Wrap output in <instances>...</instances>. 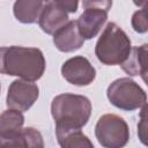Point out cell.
I'll list each match as a JSON object with an SVG mask.
<instances>
[{
  "label": "cell",
  "instance_id": "obj_1",
  "mask_svg": "<svg viewBox=\"0 0 148 148\" xmlns=\"http://www.w3.org/2000/svg\"><path fill=\"white\" fill-rule=\"evenodd\" d=\"M45 69V59L40 50L34 47L9 46L1 49V73L16 75L28 81L38 80Z\"/></svg>",
  "mask_w": 148,
  "mask_h": 148
},
{
  "label": "cell",
  "instance_id": "obj_2",
  "mask_svg": "<svg viewBox=\"0 0 148 148\" xmlns=\"http://www.w3.org/2000/svg\"><path fill=\"white\" fill-rule=\"evenodd\" d=\"M51 112L56 120V130L81 128L90 117L91 104L84 96L61 94L53 98Z\"/></svg>",
  "mask_w": 148,
  "mask_h": 148
},
{
  "label": "cell",
  "instance_id": "obj_3",
  "mask_svg": "<svg viewBox=\"0 0 148 148\" xmlns=\"http://www.w3.org/2000/svg\"><path fill=\"white\" fill-rule=\"evenodd\" d=\"M131 42L127 35L113 22L108 23L97 40L95 53L105 65H121L131 52Z\"/></svg>",
  "mask_w": 148,
  "mask_h": 148
},
{
  "label": "cell",
  "instance_id": "obj_4",
  "mask_svg": "<svg viewBox=\"0 0 148 148\" xmlns=\"http://www.w3.org/2000/svg\"><path fill=\"white\" fill-rule=\"evenodd\" d=\"M108 98L118 109L132 111L147 101L146 92L130 77H121L113 81L108 88Z\"/></svg>",
  "mask_w": 148,
  "mask_h": 148
},
{
  "label": "cell",
  "instance_id": "obj_5",
  "mask_svg": "<svg viewBox=\"0 0 148 148\" xmlns=\"http://www.w3.org/2000/svg\"><path fill=\"white\" fill-rule=\"evenodd\" d=\"M95 134L98 142L108 148L123 147L130 139L127 124L116 114L102 116L96 124Z\"/></svg>",
  "mask_w": 148,
  "mask_h": 148
},
{
  "label": "cell",
  "instance_id": "obj_6",
  "mask_svg": "<svg viewBox=\"0 0 148 148\" xmlns=\"http://www.w3.org/2000/svg\"><path fill=\"white\" fill-rule=\"evenodd\" d=\"M38 98V87L32 83L22 80H15L7 95V105L10 109L18 111H27Z\"/></svg>",
  "mask_w": 148,
  "mask_h": 148
},
{
  "label": "cell",
  "instance_id": "obj_7",
  "mask_svg": "<svg viewBox=\"0 0 148 148\" xmlns=\"http://www.w3.org/2000/svg\"><path fill=\"white\" fill-rule=\"evenodd\" d=\"M61 73L69 83L75 86H88L96 75L95 68L84 57H74L65 61Z\"/></svg>",
  "mask_w": 148,
  "mask_h": 148
},
{
  "label": "cell",
  "instance_id": "obj_8",
  "mask_svg": "<svg viewBox=\"0 0 148 148\" xmlns=\"http://www.w3.org/2000/svg\"><path fill=\"white\" fill-rule=\"evenodd\" d=\"M84 38L81 36L76 21H69L53 36V43L62 52H72L82 46Z\"/></svg>",
  "mask_w": 148,
  "mask_h": 148
},
{
  "label": "cell",
  "instance_id": "obj_9",
  "mask_svg": "<svg viewBox=\"0 0 148 148\" xmlns=\"http://www.w3.org/2000/svg\"><path fill=\"white\" fill-rule=\"evenodd\" d=\"M106 18H108V14L105 10L96 9V8L86 9L76 21L81 36L84 39H90L95 37L102 29Z\"/></svg>",
  "mask_w": 148,
  "mask_h": 148
},
{
  "label": "cell",
  "instance_id": "obj_10",
  "mask_svg": "<svg viewBox=\"0 0 148 148\" xmlns=\"http://www.w3.org/2000/svg\"><path fill=\"white\" fill-rule=\"evenodd\" d=\"M67 14L68 13L58 7L54 2L49 1L38 20L42 30L46 34H56L60 28L68 23Z\"/></svg>",
  "mask_w": 148,
  "mask_h": 148
},
{
  "label": "cell",
  "instance_id": "obj_11",
  "mask_svg": "<svg viewBox=\"0 0 148 148\" xmlns=\"http://www.w3.org/2000/svg\"><path fill=\"white\" fill-rule=\"evenodd\" d=\"M49 0H16L14 15L22 23H35L39 20Z\"/></svg>",
  "mask_w": 148,
  "mask_h": 148
},
{
  "label": "cell",
  "instance_id": "obj_12",
  "mask_svg": "<svg viewBox=\"0 0 148 148\" xmlns=\"http://www.w3.org/2000/svg\"><path fill=\"white\" fill-rule=\"evenodd\" d=\"M43 139L38 131L35 128L28 127L22 128L17 133L1 139L0 147H43Z\"/></svg>",
  "mask_w": 148,
  "mask_h": 148
},
{
  "label": "cell",
  "instance_id": "obj_13",
  "mask_svg": "<svg viewBox=\"0 0 148 148\" xmlns=\"http://www.w3.org/2000/svg\"><path fill=\"white\" fill-rule=\"evenodd\" d=\"M23 116L18 110L5 111L0 119V139H6L22 130Z\"/></svg>",
  "mask_w": 148,
  "mask_h": 148
},
{
  "label": "cell",
  "instance_id": "obj_14",
  "mask_svg": "<svg viewBox=\"0 0 148 148\" xmlns=\"http://www.w3.org/2000/svg\"><path fill=\"white\" fill-rule=\"evenodd\" d=\"M61 147H92V143L81 132V128L56 130Z\"/></svg>",
  "mask_w": 148,
  "mask_h": 148
},
{
  "label": "cell",
  "instance_id": "obj_15",
  "mask_svg": "<svg viewBox=\"0 0 148 148\" xmlns=\"http://www.w3.org/2000/svg\"><path fill=\"white\" fill-rule=\"evenodd\" d=\"M138 135L140 141L148 146V104L140 111V121L138 124Z\"/></svg>",
  "mask_w": 148,
  "mask_h": 148
},
{
  "label": "cell",
  "instance_id": "obj_16",
  "mask_svg": "<svg viewBox=\"0 0 148 148\" xmlns=\"http://www.w3.org/2000/svg\"><path fill=\"white\" fill-rule=\"evenodd\" d=\"M132 27L136 32H146L148 31V14L145 9L138 10L132 16Z\"/></svg>",
  "mask_w": 148,
  "mask_h": 148
},
{
  "label": "cell",
  "instance_id": "obj_17",
  "mask_svg": "<svg viewBox=\"0 0 148 148\" xmlns=\"http://www.w3.org/2000/svg\"><path fill=\"white\" fill-rule=\"evenodd\" d=\"M82 6L88 8H96L108 12L112 6V0H82Z\"/></svg>",
  "mask_w": 148,
  "mask_h": 148
},
{
  "label": "cell",
  "instance_id": "obj_18",
  "mask_svg": "<svg viewBox=\"0 0 148 148\" xmlns=\"http://www.w3.org/2000/svg\"><path fill=\"white\" fill-rule=\"evenodd\" d=\"M66 13H75L77 9L79 0H51Z\"/></svg>",
  "mask_w": 148,
  "mask_h": 148
},
{
  "label": "cell",
  "instance_id": "obj_19",
  "mask_svg": "<svg viewBox=\"0 0 148 148\" xmlns=\"http://www.w3.org/2000/svg\"><path fill=\"white\" fill-rule=\"evenodd\" d=\"M148 0H133V2L136 5V6H145L147 3Z\"/></svg>",
  "mask_w": 148,
  "mask_h": 148
},
{
  "label": "cell",
  "instance_id": "obj_20",
  "mask_svg": "<svg viewBox=\"0 0 148 148\" xmlns=\"http://www.w3.org/2000/svg\"><path fill=\"white\" fill-rule=\"evenodd\" d=\"M143 9H145V12H146V13L148 14V1H147V3H146V5L143 6Z\"/></svg>",
  "mask_w": 148,
  "mask_h": 148
}]
</instances>
